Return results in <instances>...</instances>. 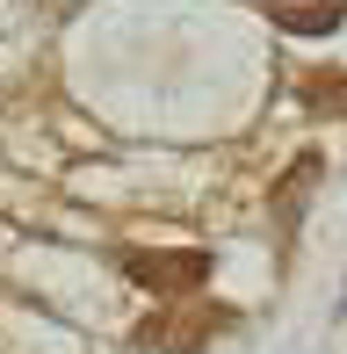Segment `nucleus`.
<instances>
[{"label": "nucleus", "instance_id": "f257e3e1", "mask_svg": "<svg viewBox=\"0 0 347 354\" xmlns=\"http://www.w3.org/2000/svg\"><path fill=\"white\" fill-rule=\"evenodd\" d=\"M116 268H123L138 289H145V297H160V304H188V289L210 275V253H203V246H123Z\"/></svg>", "mask_w": 347, "mask_h": 354}, {"label": "nucleus", "instance_id": "f03ea898", "mask_svg": "<svg viewBox=\"0 0 347 354\" xmlns=\"http://www.w3.org/2000/svg\"><path fill=\"white\" fill-rule=\"evenodd\" d=\"M217 333H225V311H217V304H160L152 318L131 326V340L145 354H203Z\"/></svg>", "mask_w": 347, "mask_h": 354}, {"label": "nucleus", "instance_id": "7ed1b4c3", "mask_svg": "<svg viewBox=\"0 0 347 354\" xmlns=\"http://www.w3.org/2000/svg\"><path fill=\"white\" fill-rule=\"evenodd\" d=\"M268 15L282 29H297V37H333L340 29V0H275Z\"/></svg>", "mask_w": 347, "mask_h": 354}, {"label": "nucleus", "instance_id": "20e7f679", "mask_svg": "<svg viewBox=\"0 0 347 354\" xmlns=\"http://www.w3.org/2000/svg\"><path fill=\"white\" fill-rule=\"evenodd\" d=\"M297 102H304L311 116H340V109H347V73H340V66H326V73H304Z\"/></svg>", "mask_w": 347, "mask_h": 354}, {"label": "nucleus", "instance_id": "39448f33", "mask_svg": "<svg viewBox=\"0 0 347 354\" xmlns=\"http://www.w3.org/2000/svg\"><path fill=\"white\" fill-rule=\"evenodd\" d=\"M311 181H319V152H304V159H297L290 174H282V188H275V210H282V224L297 217V196H304Z\"/></svg>", "mask_w": 347, "mask_h": 354}]
</instances>
